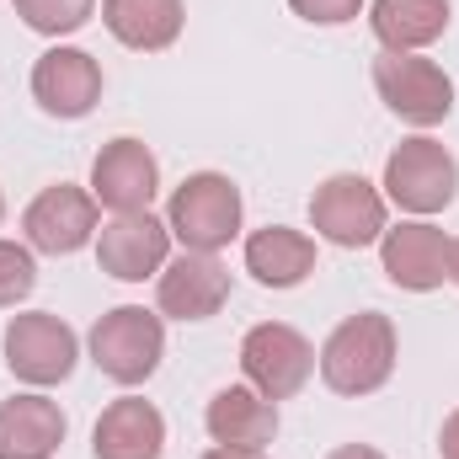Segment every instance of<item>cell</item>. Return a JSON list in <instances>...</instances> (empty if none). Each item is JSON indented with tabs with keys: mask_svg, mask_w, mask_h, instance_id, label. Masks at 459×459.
<instances>
[{
	"mask_svg": "<svg viewBox=\"0 0 459 459\" xmlns=\"http://www.w3.org/2000/svg\"><path fill=\"white\" fill-rule=\"evenodd\" d=\"M438 455H444V459H459V406L444 417V428H438Z\"/></svg>",
	"mask_w": 459,
	"mask_h": 459,
	"instance_id": "obj_24",
	"label": "cell"
},
{
	"mask_svg": "<svg viewBox=\"0 0 459 459\" xmlns=\"http://www.w3.org/2000/svg\"><path fill=\"white\" fill-rule=\"evenodd\" d=\"M32 289H38V262H32V246L0 240V310L22 305Z\"/></svg>",
	"mask_w": 459,
	"mask_h": 459,
	"instance_id": "obj_22",
	"label": "cell"
},
{
	"mask_svg": "<svg viewBox=\"0 0 459 459\" xmlns=\"http://www.w3.org/2000/svg\"><path fill=\"white\" fill-rule=\"evenodd\" d=\"M91 455L97 459H160L166 455V417L144 395H123V401H113L97 417Z\"/></svg>",
	"mask_w": 459,
	"mask_h": 459,
	"instance_id": "obj_16",
	"label": "cell"
},
{
	"mask_svg": "<svg viewBox=\"0 0 459 459\" xmlns=\"http://www.w3.org/2000/svg\"><path fill=\"white\" fill-rule=\"evenodd\" d=\"M246 273L262 289H299L316 273V240L305 230L267 225L246 235Z\"/></svg>",
	"mask_w": 459,
	"mask_h": 459,
	"instance_id": "obj_18",
	"label": "cell"
},
{
	"mask_svg": "<svg viewBox=\"0 0 459 459\" xmlns=\"http://www.w3.org/2000/svg\"><path fill=\"white\" fill-rule=\"evenodd\" d=\"M379 262L385 278L406 294H433L449 278V235L428 220H406V225L379 235Z\"/></svg>",
	"mask_w": 459,
	"mask_h": 459,
	"instance_id": "obj_14",
	"label": "cell"
},
{
	"mask_svg": "<svg viewBox=\"0 0 459 459\" xmlns=\"http://www.w3.org/2000/svg\"><path fill=\"white\" fill-rule=\"evenodd\" d=\"M240 368H246L251 390H262L267 401H289V395H299L310 385L316 347L305 342L294 326H283V321H262L240 342Z\"/></svg>",
	"mask_w": 459,
	"mask_h": 459,
	"instance_id": "obj_7",
	"label": "cell"
},
{
	"mask_svg": "<svg viewBox=\"0 0 459 459\" xmlns=\"http://www.w3.org/2000/svg\"><path fill=\"white\" fill-rule=\"evenodd\" d=\"M65 411L48 395L0 401V459H54L65 444Z\"/></svg>",
	"mask_w": 459,
	"mask_h": 459,
	"instance_id": "obj_17",
	"label": "cell"
},
{
	"mask_svg": "<svg viewBox=\"0 0 459 459\" xmlns=\"http://www.w3.org/2000/svg\"><path fill=\"white\" fill-rule=\"evenodd\" d=\"M166 256H171V230L150 209L144 214H113L97 230V262L117 283H144L150 273L166 267Z\"/></svg>",
	"mask_w": 459,
	"mask_h": 459,
	"instance_id": "obj_11",
	"label": "cell"
},
{
	"mask_svg": "<svg viewBox=\"0 0 459 459\" xmlns=\"http://www.w3.org/2000/svg\"><path fill=\"white\" fill-rule=\"evenodd\" d=\"M16 5V16L32 27V32H43V38H70V32H81L86 22H91V11H97V0H11Z\"/></svg>",
	"mask_w": 459,
	"mask_h": 459,
	"instance_id": "obj_21",
	"label": "cell"
},
{
	"mask_svg": "<svg viewBox=\"0 0 459 459\" xmlns=\"http://www.w3.org/2000/svg\"><path fill=\"white\" fill-rule=\"evenodd\" d=\"M310 225H316L321 240H332L342 251H363L385 235V193L358 171H337L316 187Z\"/></svg>",
	"mask_w": 459,
	"mask_h": 459,
	"instance_id": "obj_6",
	"label": "cell"
},
{
	"mask_svg": "<svg viewBox=\"0 0 459 459\" xmlns=\"http://www.w3.org/2000/svg\"><path fill=\"white\" fill-rule=\"evenodd\" d=\"M160 193V166L144 139H108L91 160V198L113 214H144Z\"/></svg>",
	"mask_w": 459,
	"mask_h": 459,
	"instance_id": "obj_10",
	"label": "cell"
},
{
	"mask_svg": "<svg viewBox=\"0 0 459 459\" xmlns=\"http://www.w3.org/2000/svg\"><path fill=\"white\" fill-rule=\"evenodd\" d=\"M240 220H246L240 187L230 177H220V171H193L166 204V230L187 251H209V256L240 235Z\"/></svg>",
	"mask_w": 459,
	"mask_h": 459,
	"instance_id": "obj_2",
	"label": "cell"
},
{
	"mask_svg": "<svg viewBox=\"0 0 459 459\" xmlns=\"http://www.w3.org/2000/svg\"><path fill=\"white\" fill-rule=\"evenodd\" d=\"M326 459H385L379 449H368V444H342V449H332Z\"/></svg>",
	"mask_w": 459,
	"mask_h": 459,
	"instance_id": "obj_25",
	"label": "cell"
},
{
	"mask_svg": "<svg viewBox=\"0 0 459 459\" xmlns=\"http://www.w3.org/2000/svg\"><path fill=\"white\" fill-rule=\"evenodd\" d=\"M32 97H38V108L48 117L75 123V117H86L102 102V65L86 48L59 43V48H48L32 65Z\"/></svg>",
	"mask_w": 459,
	"mask_h": 459,
	"instance_id": "obj_13",
	"label": "cell"
},
{
	"mask_svg": "<svg viewBox=\"0 0 459 459\" xmlns=\"http://www.w3.org/2000/svg\"><path fill=\"white\" fill-rule=\"evenodd\" d=\"M166 358V326L144 305H117L91 326V363L113 385H144Z\"/></svg>",
	"mask_w": 459,
	"mask_h": 459,
	"instance_id": "obj_4",
	"label": "cell"
},
{
	"mask_svg": "<svg viewBox=\"0 0 459 459\" xmlns=\"http://www.w3.org/2000/svg\"><path fill=\"white\" fill-rule=\"evenodd\" d=\"M0 220H5V193H0Z\"/></svg>",
	"mask_w": 459,
	"mask_h": 459,
	"instance_id": "obj_28",
	"label": "cell"
},
{
	"mask_svg": "<svg viewBox=\"0 0 459 459\" xmlns=\"http://www.w3.org/2000/svg\"><path fill=\"white\" fill-rule=\"evenodd\" d=\"M449 283H459V240H449Z\"/></svg>",
	"mask_w": 459,
	"mask_h": 459,
	"instance_id": "obj_27",
	"label": "cell"
},
{
	"mask_svg": "<svg viewBox=\"0 0 459 459\" xmlns=\"http://www.w3.org/2000/svg\"><path fill=\"white\" fill-rule=\"evenodd\" d=\"M204 459H267V455H262V449H220V444H214Z\"/></svg>",
	"mask_w": 459,
	"mask_h": 459,
	"instance_id": "obj_26",
	"label": "cell"
},
{
	"mask_svg": "<svg viewBox=\"0 0 459 459\" xmlns=\"http://www.w3.org/2000/svg\"><path fill=\"white\" fill-rule=\"evenodd\" d=\"M204 428L220 449H267L278 438V401H267L251 385H225L214 390Z\"/></svg>",
	"mask_w": 459,
	"mask_h": 459,
	"instance_id": "obj_15",
	"label": "cell"
},
{
	"mask_svg": "<svg viewBox=\"0 0 459 459\" xmlns=\"http://www.w3.org/2000/svg\"><path fill=\"white\" fill-rule=\"evenodd\" d=\"M75 358H81V342L75 332L48 316V310H27L5 326V368L22 379V385H65L75 374Z\"/></svg>",
	"mask_w": 459,
	"mask_h": 459,
	"instance_id": "obj_8",
	"label": "cell"
},
{
	"mask_svg": "<svg viewBox=\"0 0 459 459\" xmlns=\"http://www.w3.org/2000/svg\"><path fill=\"white\" fill-rule=\"evenodd\" d=\"M230 299V267L209 251H182L177 262L160 267V283H155V305L160 316L171 321H209L220 316Z\"/></svg>",
	"mask_w": 459,
	"mask_h": 459,
	"instance_id": "obj_12",
	"label": "cell"
},
{
	"mask_svg": "<svg viewBox=\"0 0 459 459\" xmlns=\"http://www.w3.org/2000/svg\"><path fill=\"white\" fill-rule=\"evenodd\" d=\"M368 27H374L379 48L417 54V48H428L449 32V0H374Z\"/></svg>",
	"mask_w": 459,
	"mask_h": 459,
	"instance_id": "obj_20",
	"label": "cell"
},
{
	"mask_svg": "<svg viewBox=\"0 0 459 459\" xmlns=\"http://www.w3.org/2000/svg\"><path fill=\"white\" fill-rule=\"evenodd\" d=\"M459 193V160L428 134L401 139L385 160V198L406 214H444Z\"/></svg>",
	"mask_w": 459,
	"mask_h": 459,
	"instance_id": "obj_3",
	"label": "cell"
},
{
	"mask_svg": "<svg viewBox=\"0 0 459 459\" xmlns=\"http://www.w3.org/2000/svg\"><path fill=\"white\" fill-rule=\"evenodd\" d=\"M102 22L123 48L139 54H160L182 38L187 5L182 0H102Z\"/></svg>",
	"mask_w": 459,
	"mask_h": 459,
	"instance_id": "obj_19",
	"label": "cell"
},
{
	"mask_svg": "<svg viewBox=\"0 0 459 459\" xmlns=\"http://www.w3.org/2000/svg\"><path fill=\"white\" fill-rule=\"evenodd\" d=\"M289 11L316 22V27H342V22H352L363 11V0H289Z\"/></svg>",
	"mask_w": 459,
	"mask_h": 459,
	"instance_id": "obj_23",
	"label": "cell"
},
{
	"mask_svg": "<svg viewBox=\"0 0 459 459\" xmlns=\"http://www.w3.org/2000/svg\"><path fill=\"white\" fill-rule=\"evenodd\" d=\"M97 198L86 187H70V182H54L43 187L27 214H22V235L32 251H48V256H75L81 246L97 240Z\"/></svg>",
	"mask_w": 459,
	"mask_h": 459,
	"instance_id": "obj_9",
	"label": "cell"
},
{
	"mask_svg": "<svg viewBox=\"0 0 459 459\" xmlns=\"http://www.w3.org/2000/svg\"><path fill=\"white\" fill-rule=\"evenodd\" d=\"M321 379L337 395H374L395 374V321L379 310H358L321 347Z\"/></svg>",
	"mask_w": 459,
	"mask_h": 459,
	"instance_id": "obj_1",
	"label": "cell"
},
{
	"mask_svg": "<svg viewBox=\"0 0 459 459\" xmlns=\"http://www.w3.org/2000/svg\"><path fill=\"white\" fill-rule=\"evenodd\" d=\"M374 91H379V102L390 113L401 117V123H411V128H433V123H444V117L455 113V81L433 59H422V54H390V48H379V59H374Z\"/></svg>",
	"mask_w": 459,
	"mask_h": 459,
	"instance_id": "obj_5",
	"label": "cell"
}]
</instances>
